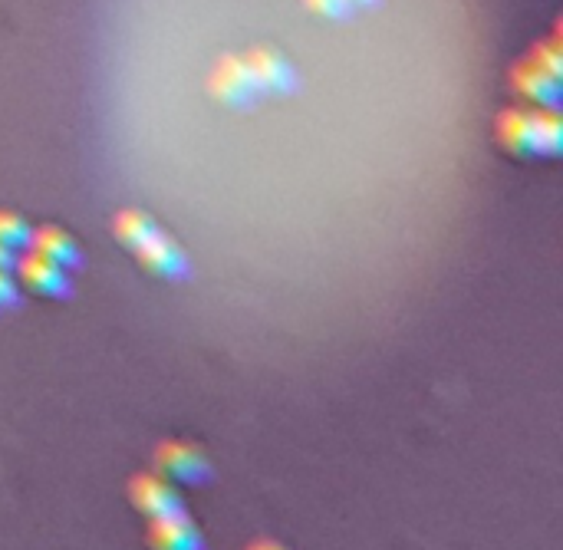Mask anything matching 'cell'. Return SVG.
Here are the masks:
<instances>
[{
    "label": "cell",
    "mask_w": 563,
    "mask_h": 550,
    "mask_svg": "<svg viewBox=\"0 0 563 550\" xmlns=\"http://www.w3.org/2000/svg\"><path fill=\"white\" fill-rule=\"evenodd\" d=\"M30 234L33 228L24 218L14 215V211H0V244H7V248H14V251H27Z\"/></svg>",
    "instance_id": "obj_13"
},
{
    "label": "cell",
    "mask_w": 563,
    "mask_h": 550,
    "mask_svg": "<svg viewBox=\"0 0 563 550\" xmlns=\"http://www.w3.org/2000/svg\"><path fill=\"white\" fill-rule=\"evenodd\" d=\"M244 63L251 70L261 96H294L300 89V73L294 63L274 47H254L244 53Z\"/></svg>",
    "instance_id": "obj_3"
},
{
    "label": "cell",
    "mask_w": 563,
    "mask_h": 550,
    "mask_svg": "<svg viewBox=\"0 0 563 550\" xmlns=\"http://www.w3.org/2000/svg\"><path fill=\"white\" fill-rule=\"evenodd\" d=\"M7 307H20V287L10 271H0V310Z\"/></svg>",
    "instance_id": "obj_16"
},
{
    "label": "cell",
    "mask_w": 563,
    "mask_h": 550,
    "mask_svg": "<svg viewBox=\"0 0 563 550\" xmlns=\"http://www.w3.org/2000/svg\"><path fill=\"white\" fill-rule=\"evenodd\" d=\"M17 277L24 280V287L33 290V294L40 297H50V300H66L73 294V284L70 277H66L63 267H56L53 261H47V257H40L37 251H27L17 257L14 264Z\"/></svg>",
    "instance_id": "obj_5"
},
{
    "label": "cell",
    "mask_w": 563,
    "mask_h": 550,
    "mask_svg": "<svg viewBox=\"0 0 563 550\" xmlns=\"http://www.w3.org/2000/svg\"><path fill=\"white\" fill-rule=\"evenodd\" d=\"M531 132H534V155H544V159H554L563 149V122L557 112L550 109H537L531 112Z\"/></svg>",
    "instance_id": "obj_12"
},
{
    "label": "cell",
    "mask_w": 563,
    "mask_h": 550,
    "mask_svg": "<svg viewBox=\"0 0 563 550\" xmlns=\"http://www.w3.org/2000/svg\"><path fill=\"white\" fill-rule=\"evenodd\" d=\"M208 93L215 103L228 106V109H238L247 112L261 103V89H257L251 70H247L244 56H234V53H224L215 60L208 73Z\"/></svg>",
    "instance_id": "obj_2"
},
{
    "label": "cell",
    "mask_w": 563,
    "mask_h": 550,
    "mask_svg": "<svg viewBox=\"0 0 563 550\" xmlns=\"http://www.w3.org/2000/svg\"><path fill=\"white\" fill-rule=\"evenodd\" d=\"M247 550H290V547H284V544H277V541H254Z\"/></svg>",
    "instance_id": "obj_18"
},
{
    "label": "cell",
    "mask_w": 563,
    "mask_h": 550,
    "mask_svg": "<svg viewBox=\"0 0 563 550\" xmlns=\"http://www.w3.org/2000/svg\"><path fill=\"white\" fill-rule=\"evenodd\" d=\"M152 550H208L201 527L191 521L188 511L165 514V518L149 521V534H145Z\"/></svg>",
    "instance_id": "obj_7"
},
{
    "label": "cell",
    "mask_w": 563,
    "mask_h": 550,
    "mask_svg": "<svg viewBox=\"0 0 563 550\" xmlns=\"http://www.w3.org/2000/svg\"><path fill=\"white\" fill-rule=\"evenodd\" d=\"M14 264H17V251L0 244V271H14Z\"/></svg>",
    "instance_id": "obj_17"
},
{
    "label": "cell",
    "mask_w": 563,
    "mask_h": 550,
    "mask_svg": "<svg viewBox=\"0 0 563 550\" xmlns=\"http://www.w3.org/2000/svg\"><path fill=\"white\" fill-rule=\"evenodd\" d=\"M531 63L540 66V70H544V73L557 76V80H560V73H563V53H560L557 43L540 40L537 47H534V53H531Z\"/></svg>",
    "instance_id": "obj_14"
},
{
    "label": "cell",
    "mask_w": 563,
    "mask_h": 550,
    "mask_svg": "<svg viewBox=\"0 0 563 550\" xmlns=\"http://www.w3.org/2000/svg\"><path fill=\"white\" fill-rule=\"evenodd\" d=\"M511 89L524 103H531L534 109H550L560 112V99H563V86L557 76L544 73L540 66H534L531 60L514 63L511 70Z\"/></svg>",
    "instance_id": "obj_6"
},
{
    "label": "cell",
    "mask_w": 563,
    "mask_h": 550,
    "mask_svg": "<svg viewBox=\"0 0 563 550\" xmlns=\"http://www.w3.org/2000/svg\"><path fill=\"white\" fill-rule=\"evenodd\" d=\"M30 251H37L40 257H47L63 271H76L83 264L80 244L73 241V234H66L63 228H53V224H43L30 234Z\"/></svg>",
    "instance_id": "obj_9"
},
{
    "label": "cell",
    "mask_w": 563,
    "mask_h": 550,
    "mask_svg": "<svg viewBox=\"0 0 563 550\" xmlns=\"http://www.w3.org/2000/svg\"><path fill=\"white\" fill-rule=\"evenodd\" d=\"M303 4H307L317 17H326V20H349L356 14L349 0H303Z\"/></svg>",
    "instance_id": "obj_15"
},
{
    "label": "cell",
    "mask_w": 563,
    "mask_h": 550,
    "mask_svg": "<svg viewBox=\"0 0 563 550\" xmlns=\"http://www.w3.org/2000/svg\"><path fill=\"white\" fill-rule=\"evenodd\" d=\"M129 501H132V508L149 521L165 518V514H175V511H185L182 491H178V485H172L168 478H162L159 471H142V475H132Z\"/></svg>",
    "instance_id": "obj_4"
},
{
    "label": "cell",
    "mask_w": 563,
    "mask_h": 550,
    "mask_svg": "<svg viewBox=\"0 0 563 550\" xmlns=\"http://www.w3.org/2000/svg\"><path fill=\"white\" fill-rule=\"evenodd\" d=\"M135 257H139V264L145 267V271L162 277V280H185L191 274V264H188L185 251L178 248L165 231L155 234L152 241H145L142 248L135 251Z\"/></svg>",
    "instance_id": "obj_8"
},
{
    "label": "cell",
    "mask_w": 563,
    "mask_h": 550,
    "mask_svg": "<svg viewBox=\"0 0 563 550\" xmlns=\"http://www.w3.org/2000/svg\"><path fill=\"white\" fill-rule=\"evenodd\" d=\"M152 465L162 478L172 481V485H185V488H205L211 475H215L205 448L195 442H182V439H165L155 445Z\"/></svg>",
    "instance_id": "obj_1"
},
{
    "label": "cell",
    "mask_w": 563,
    "mask_h": 550,
    "mask_svg": "<svg viewBox=\"0 0 563 550\" xmlns=\"http://www.w3.org/2000/svg\"><path fill=\"white\" fill-rule=\"evenodd\" d=\"M494 132H498L501 149H508L511 155H521V159L534 155L531 112H527V109H504L498 116V126H494Z\"/></svg>",
    "instance_id": "obj_10"
},
{
    "label": "cell",
    "mask_w": 563,
    "mask_h": 550,
    "mask_svg": "<svg viewBox=\"0 0 563 550\" xmlns=\"http://www.w3.org/2000/svg\"><path fill=\"white\" fill-rule=\"evenodd\" d=\"M162 228L155 224V218H149L145 211H119L116 221H112V234L119 238V244L126 251H139L145 241H152L155 234H159Z\"/></svg>",
    "instance_id": "obj_11"
},
{
    "label": "cell",
    "mask_w": 563,
    "mask_h": 550,
    "mask_svg": "<svg viewBox=\"0 0 563 550\" xmlns=\"http://www.w3.org/2000/svg\"><path fill=\"white\" fill-rule=\"evenodd\" d=\"M353 4V10H376L382 0H349Z\"/></svg>",
    "instance_id": "obj_19"
}]
</instances>
